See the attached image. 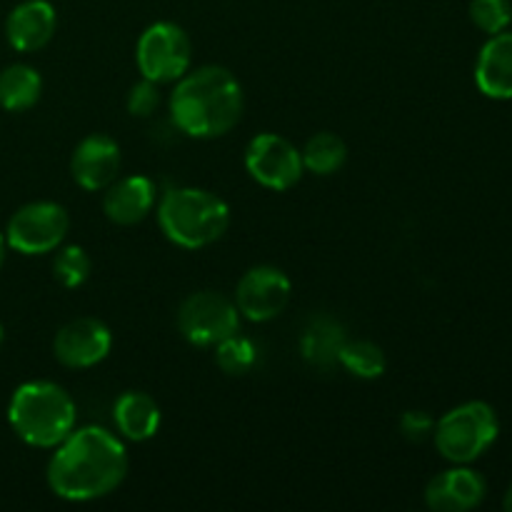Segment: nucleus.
I'll use <instances>...</instances> for the list:
<instances>
[{"instance_id": "nucleus-16", "label": "nucleus", "mask_w": 512, "mask_h": 512, "mask_svg": "<svg viewBox=\"0 0 512 512\" xmlns=\"http://www.w3.org/2000/svg\"><path fill=\"white\" fill-rule=\"evenodd\" d=\"M475 85L485 98L512 100V33L490 35L475 63Z\"/></svg>"}, {"instance_id": "nucleus-1", "label": "nucleus", "mask_w": 512, "mask_h": 512, "mask_svg": "<svg viewBox=\"0 0 512 512\" xmlns=\"http://www.w3.org/2000/svg\"><path fill=\"white\" fill-rule=\"evenodd\" d=\"M45 480L55 498L68 503H93L123 485L130 458L123 438L100 425L75 428L53 448Z\"/></svg>"}, {"instance_id": "nucleus-14", "label": "nucleus", "mask_w": 512, "mask_h": 512, "mask_svg": "<svg viewBox=\"0 0 512 512\" xmlns=\"http://www.w3.org/2000/svg\"><path fill=\"white\" fill-rule=\"evenodd\" d=\"M158 205V185L148 175L115 178L103 190V213L115 225H138Z\"/></svg>"}, {"instance_id": "nucleus-2", "label": "nucleus", "mask_w": 512, "mask_h": 512, "mask_svg": "<svg viewBox=\"0 0 512 512\" xmlns=\"http://www.w3.org/2000/svg\"><path fill=\"white\" fill-rule=\"evenodd\" d=\"M243 113V85L223 65L188 70L175 80L170 93V118L188 138H223L240 123Z\"/></svg>"}, {"instance_id": "nucleus-20", "label": "nucleus", "mask_w": 512, "mask_h": 512, "mask_svg": "<svg viewBox=\"0 0 512 512\" xmlns=\"http://www.w3.org/2000/svg\"><path fill=\"white\" fill-rule=\"evenodd\" d=\"M300 155H303L305 170L328 178V175H335L338 170H343V165L348 163V145H345V140L340 135L323 130V133H315L305 143Z\"/></svg>"}, {"instance_id": "nucleus-12", "label": "nucleus", "mask_w": 512, "mask_h": 512, "mask_svg": "<svg viewBox=\"0 0 512 512\" xmlns=\"http://www.w3.org/2000/svg\"><path fill=\"white\" fill-rule=\"evenodd\" d=\"M120 163V145L110 135L93 133L75 145L70 155V175L88 193H100L118 178Z\"/></svg>"}, {"instance_id": "nucleus-18", "label": "nucleus", "mask_w": 512, "mask_h": 512, "mask_svg": "<svg viewBox=\"0 0 512 512\" xmlns=\"http://www.w3.org/2000/svg\"><path fill=\"white\" fill-rule=\"evenodd\" d=\"M345 340H348V335L338 320L318 315L305 325L303 335H300V355L313 368L328 370L338 365V353Z\"/></svg>"}, {"instance_id": "nucleus-25", "label": "nucleus", "mask_w": 512, "mask_h": 512, "mask_svg": "<svg viewBox=\"0 0 512 512\" xmlns=\"http://www.w3.org/2000/svg\"><path fill=\"white\" fill-rule=\"evenodd\" d=\"M160 85L153 80L143 78L140 83H135L128 90V98H125V108L133 118H150V115L158 110L160 105Z\"/></svg>"}, {"instance_id": "nucleus-15", "label": "nucleus", "mask_w": 512, "mask_h": 512, "mask_svg": "<svg viewBox=\"0 0 512 512\" xmlns=\"http://www.w3.org/2000/svg\"><path fill=\"white\" fill-rule=\"evenodd\" d=\"M58 15L48 0H25L5 20V38L18 53H35L53 40Z\"/></svg>"}, {"instance_id": "nucleus-11", "label": "nucleus", "mask_w": 512, "mask_h": 512, "mask_svg": "<svg viewBox=\"0 0 512 512\" xmlns=\"http://www.w3.org/2000/svg\"><path fill=\"white\" fill-rule=\"evenodd\" d=\"M113 350V333L98 318H75L55 333L53 355L70 370H88L103 363Z\"/></svg>"}, {"instance_id": "nucleus-8", "label": "nucleus", "mask_w": 512, "mask_h": 512, "mask_svg": "<svg viewBox=\"0 0 512 512\" xmlns=\"http://www.w3.org/2000/svg\"><path fill=\"white\" fill-rule=\"evenodd\" d=\"M70 215L55 200H35L15 210L5 228L8 248L20 255L55 253L68 238Z\"/></svg>"}, {"instance_id": "nucleus-19", "label": "nucleus", "mask_w": 512, "mask_h": 512, "mask_svg": "<svg viewBox=\"0 0 512 512\" xmlns=\"http://www.w3.org/2000/svg\"><path fill=\"white\" fill-rule=\"evenodd\" d=\"M43 95V78L33 65L13 63L0 70V108L8 113H25Z\"/></svg>"}, {"instance_id": "nucleus-24", "label": "nucleus", "mask_w": 512, "mask_h": 512, "mask_svg": "<svg viewBox=\"0 0 512 512\" xmlns=\"http://www.w3.org/2000/svg\"><path fill=\"white\" fill-rule=\"evenodd\" d=\"M470 20L485 35L503 33L512 23L510 0H470Z\"/></svg>"}, {"instance_id": "nucleus-26", "label": "nucleus", "mask_w": 512, "mask_h": 512, "mask_svg": "<svg viewBox=\"0 0 512 512\" xmlns=\"http://www.w3.org/2000/svg\"><path fill=\"white\" fill-rule=\"evenodd\" d=\"M435 420L433 415L425 413V410H408L400 418V433L410 443H425L428 438H433Z\"/></svg>"}, {"instance_id": "nucleus-3", "label": "nucleus", "mask_w": 512, "mask_h": 512, "mask_svg": "<svg viewBox=\"0 0 512 512\" xmlns=\"http://www.w3.org/2000/svg\"><path fill=\"white\" fill-rule=\"evenodd\" d=\"M78 408L63 385L53 380H30L15 388L8 403V423L23 443L53 450L75 430Z\"/></svg>"}, {"instance_id": "nucleus-17", "label": "nucleus", "mask_w": 512, "mask_h": 512, "mask_svg": "<svg viewBox=\"0 0 512 512\" xmlns=\"http://www.w3.org/2000/svg\"><path fill=\"white\" fill-rule=\"evenodd\" d=\"M113 423L115 430L123 440L130 443H145L155 438L163 423V413L155 398L140 390H125L113 405Z\"/></svg>"}, {"instance_id": "nucleus-6", "label": "nucleus", "mask_w": 512, "mask_h": 512, "mask_svg": "<svg viewBox=\"0 0 512 512\" xmlns=\"http://www.w3.org/2000/svg\"><path fill=\"white\" fill-rule=\"evenodd\" d=\"M135 65H138L140 75L153 83H175L193 65L190 35L170 20H158V23L148 25L135 45Z\"/></svg>"}, {"instance_id": "nucleus-4", "label": "nucleus", "mask_w": 512, "mask_h": 512, "mask_svg": "<svg viewBox=\"0 0 512 512\" xmlns=\"http://www.w3.org/2000/svg\"><path fill=\"white\" fill-rule=\"evenodd\" d=\"M165 238L185 250H200L225 235L230 208L220 195L203 188H170L155 205Z\"/></svg>"}, {"instance_id": "nucleus-23", "label": "nucleus", "mask_w": 512, "mask_h": 512, "mask_svg": "<svg viewBox=\"0 0 512 512\" xmlns=\"http://www.w3.org/2000/svg\"><path fill=\"white\" fill-rule=\"evenodd\" d=\"M215 363L225 375H245L258 363V348L250 338L235 333L215 345Z\"/></svg>"}, {"instance_id": "nucleus-9", "label": "nucleus", "mask_w": 512, "mask_h": 512, "mask_svg": "<svg viewBox=\"0 0 512 512\" xmlns=\"http://www.w3.org/2000/svg\"><path fill=\"white\" fill-rule=\"evenodd\" d=\"M245 170L263 188L285 193L295 188L305 173L303 155L278 133H260L245 148Z\"/></svg>"}, {"instance_id": "nucleus-5", "label": "nucleus", "mask_w": 512, "mask_h": 512, "mask_svg": "<svg viewBox=\"0 0 512 512\" xmlns=\"http://www.w3.org/2000/svg\"><path fill=\"white\" fill-rule=\"evenodd\" d=\"M498 435L500 420L493 405L470 400L435 420L433 443L448 463L470 465L493 448Z\"/></svg>"}, {"instance_id": "nucleus-29", "label": "nucleus", "mask_w": 512, "mask_h": 512, "mask_svg": "<svg viewBox=\"0 0 512 512\" xmlns=\"http://www.w3.org/2000/svg\"><path fill=\"white\" fill-rule=\"evenodd\" d=\"M3 340H5V328L0 325V345H3Z\"/></svg>"}, {"instance_id": "nucleus-21", "label": "nucleus", "mask_w": 512, "mask_h": 512, "mask_svg": "<svg viewBox=\"0 0 512 512\" xmlns=\"http://www.w3.org/2000/svg\"><path fill=\"white\" fill-rule=\"evenodd\" d=\"M338 365L360 380H375L388 368L383 348L373 340H345L338 353Z\"/></svg>"}, {"instance_id": "nucleus-13", "label": "nucleus", "mask_w": 512, "mask_h": 512, "mask_svg": "<svg viewBox=\"0 0 512 512\" xmlns=\"http://www.w3.org/2000/svg\"><path fill=\"white\" fill-rule=\"evenodd\" d=\"M488 483L470 465H453L425 488V505L435 512H468L483 505Z\"/></svg>"}, {"instance_id": "nucleus-10", "label": "nucleus", "mask_w": 512, "mask_h": 512, "mask_svg": "<svg viewBox=\"0 0 512 512\" xmlns=\"http://www.w3.org/2000/svg\"><path fill=\"white\" fill-rule=\"evenodd\" d=\"M293 285L290 278L275 265H255L245 270L235 288V305L240 315L250 323H268L275 320L290 303Z\"/></svg>"}, {"instance_id": "nucleus-27", "label": "nucleus", "mask_w": 512, "mask_h": 512, "mask_svg": "<svg viewBox=\"0 0 512 512\" xmlns=\"http://www.w3.org/2000/svg\"><path fill=\"white\" fill-rule=\"evenodd\" d=\"M5 255H8V240H5V233H0V268L5 263Z\"/></svg>"}, {"instance_id": "nucleus-22", "label": "nucleus", "mask_w": 512, "mask_h": 512, "mask_svg": "<svg viewBox=\"0 0 512 512\" xmlns=\"http://www.w3.org/2000/svg\"><path fill=\"white\" fill-rule=\"evenodd\" d=\"M93 260L80 245H60L53 258V278L58 280L60 288L75 290L90 278Z\"/></svg>"}, {"instance_id": "nucleus-28", "label": "nucleus", "mask_w": 512, "mask_h": 512, "mask_svg": "<svg viewBox=\"0 0 512 512\" xmlns=\"http://www.w3.org/2000/svg\"><path fill=\"white\" fill-rule=\"evenodd\" d=\"M503 508L512 512V485L508 488V493H505V500H503Z\"/></svg>"}, {"instance_id": "nucleus-7", "label": "nucleus", "mask_w": 512, "mask_h": 512, "mask_svg": "<svg viewBox=\"0 0 512 512\" xmlns=\"http://www.w3.org/2000/svg\"><path fill=\"white\" fill-rule=\"evenodd\" d=\"M238 305L233 298L215 290H200L188 295L178 308V330L190 345L215 348L230 335L240 333Z\"/></svg>"}]
</instances>
